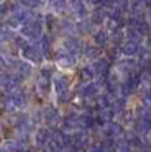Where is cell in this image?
Wrapping results in <instances>:
<instances>
[{
	"label": "cell",
	"instance_id": "6da1fadb",
	"mask_svg": "<svg viewBox=\"0 0 151 152\" xmlns=\"http://www.w3.org/2000/svg\"><path fill=\"white\" fill-rule=\"evenodd\" d=\"M3 13H7V4H5V2L0 4V15H3Z\"/></svg>",
	"mask_w": 151,
	"mask_h": 152
}]
</instances>
